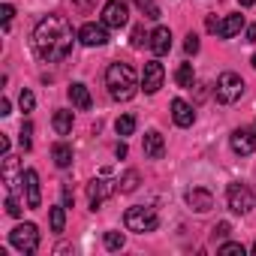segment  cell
I'll use <instances>...</instances> for the list:
<instances>
[{
  "instance_id": "cell-18",
  "label": "cell",
  "mask_w": 256,
  "mask_h": 256,
  "mask_svg": "<svg viewBox=\"0 0 256 256\" xmlns=\"http://www.w3.org/2000/svg\"><path fill=\"white\" fill-rule=\"evenodd\" d=\"M163 154H166V142H163V136L157 130H151L145 136V157L148 160H163Z\"/></svg>"
},
{
  "instance_id": "cell-4",
  "label": "cell",
  "mask_w": 256,
  "mask_h": 256,
  "mask_svg": "<svg viewBox=\"0 0 256 256\" xmlns=\"http://www.w3.org/2000/svg\"><path fill=\"white\" fill-rule=\"evenodd\" d=\"M214 96H217V102H223V106L238 102V100L244 96V78H241L238 72H223V76L217 78V84H214Z\"/></svg>"
},
{
  "instance_id": "cell-14",
  "label": "cell",
  "mask_w": 256,
  "mask_h": 256,
  "mask_svg": "<svg viewBox=\"0 0 256 256\" xmlns=\"http://www.w3.org/2000/svg\"><path fill=\"white\" fill-rule=\"evenodd\" d=\"M187 205H190L196 214H205V211L214 208V196H211V190H205V187H193V190L187 193Z\"/></svg>"
},
{
  "instance_id": "cell-34",
  "label": "cell",
  "mask_w": 256,
  "mask_h": 256,
  "mask_svg": "<svg viewBox=\"0 0 256 256\" xmlns=\"http://www.w3.org/2000/svg\"><path fill=\"white\" fill-rule=\"evenodd\" d=\"M184 52H187V54H196V52H199V36H196V34H190V36H187Z\"/></svg>"
},
{
  "instance_id": "cell-9",
  "label": "cell",
  "mask_w": 256,
  "mask_h": 256,
  "mask_svg": "<svg viewBox=\"0 0 256 256\" xmlns=\"http://www.w3.org/2000/svg\"><path fill=\"white\" fill-rule=\"evenodd\" d=\"M4 184L10 187V193H16L18 184H24V169H22V163H18L16 157H10V154H4Z\"/></svg>"
},
{
  "instance_id": "cell-13",
  "label": "cell",
  "mask_w": 256,
  "mask_h": 256,
  "mask_svg": "<svg viewBox=\"0 0 256 256\" xmlns=\"http://www.w3.org/2000/svg\"><path fill=\"white\" fill-rule=\"evenodd\" d=\"M24 193H28V208H40L42 205V190H40V172L36 169L24 172Z\"/></svg>"
},
{
  "instance_id": "cell-2",
  "label": "cell",
  "mask_w": 256,
  "mask_h": 256,
  "mask_svg": "<svg viewBox=\"0 0 256 256\" xmlns=\"http://www.w3.org/2000/svg\"><path fill=\"white\" fill-rule=\"evenodd\" d=\"M106 88H108L112 100H118V102L133 100L136 90H139L136 70H133L130 64H112V66L106 70Z\"/></svg>"
},
{
  "instance_id": "cell-6",
  "label": "cell",
  "mask_w": 256,
  "mask_h": 256,
  "mask_svg": "<svg viewBox=\"0 0 256 256\" xmlns=\"http://www.w3.org/2000/svg\"><path fill=\"white\" fill-rule=\"evenodd\" d=\"M10 241H12L16 250L34 253V250L40 247V229H36L34 223H22V226H16V229L10 232Z\"/></svg>"
},
{
  "instance_id": "cell-5",
  "label": "cell",
  "mask_w": 256,
  "mask_h": 256,
  "mask_svg": "<svg viewBox=\"0 0 256 256\" xmlns=\"http://www.w3.org/2000/svg\"><path fill=\"white\" fill-rule=\"evenodd\" d=\"M226 202L235 214H250L256 208V193L247 187V184H229L226 190Z\"/></svg>"
},
{
  "instance_id": "cell-3",
  "label": "cell",
  "mask_w": 256,
  "mask_h": 256,
  "mask_svg": "<svg viewBox=\"0 0 256 256\" xmlns=\"http://www.w3.org/2000/svg\"><path fill=\"white\" fill-rule=\"evenodd\" d=\"M124 223H126V229H130V232L145 235V232H154V229L160 226V217H157L154 208H148V205H136V208L126 211Z\"/></svg>"
},
{
  "instance_id": "cell-39",
  "label": "cell",
  "mask_w": 256,
  "mask_h": 256,
  "mask_svg": "<svg viewBox=\"0 0 256 256\" xmlns=\"http://www.w3.org/2000/svg\"><path fill=\"white\" fill-rule=\"evenodd\" d=\"M114 154H118V157H126V145H124V142H120V145H118V148H114Z\"/></svg>"
},
{
  "instance_id": "cell-16",
  "label": "cell",
  "mask_w": 256,
  "mask_h": 256,
  "mask_svg": "<svg viewBox=\"0 0 256 256\" xmlns=\"http://www.w3.org/2000/svg\"><path fill=\"white\" fill-rule=\"evenodd\" d=\"M151 52L157 54V58H163V54H169L172 52V30L169 28H157L154 34H151Z\"/></svg>"
},
{
  "instance_id": "cell-7",
  "label": "cell",
  "mask_w": 256,
  "mask_h": 256,
  "mask_svg": "<svg viewBox=\"0 0 256 256\" xmlns=\"http://www.w3.org/2000/svg\"><path fill=\"white\" fill-rule=\"evenodd\" d=\"M126 18H130V10H126L124 0H108L106 10H102V24H106V28L120 30V28L126 24Z\"/></svg>"
},
{
  "instance_id": "cell-11",
  "label": "cell",
  "mask_w": 256,
  "mask_h": 256,
  "mask_svg": "<svg viewBox=\"0 0 256 256\" xmlns=\"http://www.w3.org/2000/svg\"><path fill=\"white\" fill-rule=\"evenodd\" d=\"M78 40H82V46H88V48H100V46L108 42V30H106V24H84V28L78 30Z\"/></svg>"
},
{
  "instance_id": "cell-8",
  "label": "cell",
  "mask_w": 256,
  "mask_h": 256,
  "mask_svg": "<svg viewBox=\"0 0 256 256\" xmlns=\"http://www.w3.org/2000/svg\"><path fill=\"white\" fill-rule=\"evenodd\" d=\"M166 82V70L160 60H148L145 64V72H142V90L145 94H157Z\"/></svg>"
},
{
  "instance_id": "cell-30",
  "label": "cell",
  "mask_w": 256,
  "mask_h": 256,
  "mask_svg": "<svg viewBox=\"0 0 256 256\" xmlns=\"http://www.w3.org/2000/svg\"><path fill=\"white\" fill-rule=\"evenodd\" d=\"M18 106H22V112H34V106H36V96H34L30 90H22V96H18Z\"/></svg>"
},
{
  "instance_id": "cell-15",
  "label": "cell",
  "mask_w": 256,
  "mask_h": 256,
  "mask_svg": "<svg viewBox=\"0 0 256 256\" xmlns=\"http://www.w3.org/2000/svg\"><path fill=\"white\" fill-rule=\"evenodd\" d=\"M172 120L178 124V126H193V120H196V112H193V106L187 102V100H172Z\"/></svg>"
},
{
  "instance_id": "cell-38",
  "label": "cell",
  "mask_w": 256,
  "mask_h": 256,
  "mask_svg": "<svg viewBox=\"0 0 256 256\" xmlns=\"http://www.w3.org/2000/svg\"><path fill=\"white\" fill-rule=\"evenodd\" d=\"M76 6H78V10H84V12H88V10H90V0H76Z\"/></svg>"
},
{
  "instance_id": "cell-23",
  "label": "cell",
  "mask_w": 256,
  "mask_h": 256,
  "mask_svg": "<svg viewBox=\"0 0 256 256\" xmlns=\"http://www.w3.org/2000/svg\"><path fill=\"white\" fill-rule=\"evenodd\" d=\"M114 130H118V136H133V133H136V118H133V114H124V118H118Z\"/></svg>"
},
{
  "instance_id": "cell-19",
  "label": "cell",
  "mask_w": 256,
  "mask_h": 256,
  "mask_svg": "<svg viewBox=\"0 0 256 256\" xmlns=\"http://www.w3.org/2000/svg\"><path fill=\"white\" fill-rule=\"evenodd\" d=\"M70 100H72V106H76V108H82V112H88V108L94 106V100H90V90H88L82 82L70 84Z\"/></svg>"
},
{
  "instance_id": "cell-17",
  "label": "cell",
  "mask_w": 256,
  "mask_h": 256,
  "mask_svg": "<svg viewBox=\"0 0 256 256\" xmlns=\"http://www.w3.org/2000/svg\"><path fill=\"white\" fill-rule=\"evenodd\" d=\"M244 30V16H226L223 22H217V36L220 40H232Z\"/></svg>"
},
{
  "instance_id": "cell-25",
  "label": "cell",
  "mask_w": 256,
  "mask_h": 256,
  "mask_svg": "<svg viewBox=\"0 0 256 256\" xmlns=\"http://www.w3.org/2000/svg\"><path fill=\"white\" fill-rule=\"evenodd\" d=\"M64 226H66V211H64V205H54L52 208V232H64Z\"/></svg>"
},
{
  "instance_id": "cell-36",
  "label": "cell",
  "mask_w": 256,
  "mask_h": 256,
  "mask_svg": "<svg viewBox=\"0 0 256 256\" xmlns=\"http://www.w3.org/2000/svg\"><path fill=\"white\" fill-rule=\"evenodd\" d=\"M10 108H12V106H10V100L4 96V100H0V114H4V118H6V114H10Z\"/></svg>"
},
{
  "instance_id": "cell-43",
  "label": "cell",
  "mask_w": 256,
  "mask_h": 256,
  "mask_svg": "<svg viewBox=\"0 0 256 256\" xmlns=\"http://www.w3.org/2000/svg\"><path fill=\"white\" fill-rule=\"evenodd\" d=\"M253 130H256V126H253Z\"/></svg>"
},
{
  "instance_id": "cell-24",
  "label": "cell",
  "mask_w": 256,
  "mask_h": 256,
  "mask_svg": "<svg viewBox=\"0 0 256 256\" xmlns=\"http://www.w3.org/2000/svg\"><path fill=\"white\" fill-rule=\"evenodd\" d=\"M136 187H139V172H136V169H130V172L118 181V190H120V193H133Z\"/></svg>"
},
{
  "instance_id": "cell-26",
  "label": "cell",
  "mask_w": 256,
  "mask_h": 256,
  "mask_svg": "<svg viewBox=\"0 0 256 256\" xmlns=\"http://www.w3.org/2000/svg\"><path fill=\"white\" fill-rule=\"evenodd\" d=\"M18 142H22V148H24V151H30V148H34V124H30V120H24V124H22V136H18Z\"/></svg>"
},
{
  "instance_id": "cell-1",
  "label": "cell",
  "mask_w": 256,
  "mask_h": 256,
  "mask_svg": "<svg viewBox=\"0 0 256 256\" xmlns=\"http://www.w3.org/2000/svg\"><path fill=\"white\" fill-rule=\"evenodd\" d=\"M34 48H36L40 60H46V64L64 60L72 52V28H70V22L60 18V16L42 18L36 24V30H34Z\"/></svg>"
},
{
  "instance_id": "cell-42",
  "label": "cell",
  "mask_w": 256,
  "mask_h": 256,
  "mask_svg": "<svg viewBox=\"0 0 256 256\" xmlns=\"http://www.w3.org/2000/svg\"><path fill=\"white\" fill-rule=\"evenodd\" d=\"M253 253H256V244H253Z\"/></svg>"
},
{
  "instance_id": "cell-21",
  "label": "cell",
  "mask_w": 256,
  "mask_h": 256,
  "mask_svg": "<svg viewBox=\"0 0 256 256\" xmlns=\"http://www.w3.org/2000/svg\"><path fill=\"white\" fill-rule=\"evenodd\" d=\"M52 157H54V163H58L60 169H70V166H72V148L64 145V142H58V145L52 148Z\"/></svg>"
},
{
  "instance_id": "cell-28",
  "label": "cell",
  "mask_w": 256,
  "mask_h": 256,
  "mask_svg": "<svg viewBox=\"0 0 256 256\" xmlns=\"http://www.w3.org/2000/svg\"><path fill=\"white\" fill-rule=\"evenodd\" d=\"M124 244H126L124 232H106V247H108V250H120Z\"/></svg>"
},
{
  "instance_id": "cell-37",
  "label": "cell",
  "mask_w": 256,
  "mask_h": 256,
  "mask_svg": "<svg viewBox=\"0 0 256 256\" xmlns=\"http://www.w3.org/2000/svg\"><path fill=\"white\" fill-rule=\"evenodd\" d=\"M247 42H256V24L247 28Z\"/></svg>"
},
{
  "instance_id": "cell-41",
  "label": "cell",
  "mask_w": 256,
  "mask_h": 256,
  "mask_svg": "<svg viewBox=\"0 0 256 256\" xmlns=\"http://www.w3.org/2000/svg\"><path fill=\"white\" fill-rule=\"evenodd\" d=\"M253 70H256V54H253Z\"/></svg>"
},
{
  "instance_id": "cell-12",
  "label": "cell",
  "mask_w": 256,
  "mask_h": 256,
  "mask_svg": "<svg viewBox=\"0 0 256 256\" xmlns=\"http://www.w3.org/2000/svg\"><path fill=\"white\" fill-rule=\"evenodd\" d=\"M232 151L235 154H241V157H247V154H253L256 151V133L253 130H244V126H241V130H235L232 133Z\"/></svg>"
},
{
  "instance_id": "cell-10",
  "label": "cell",
  "mask_w": 256,
  "mask_h": 256,
  "mask_svg": "<svg viewBox=\"0 0 256 256\" xmlns=\"http://www.w3.org/2000/svg\"><path fill=\"white\" fill-rule=\"evenodd\" d=\"M114 190H118V184H112V181H106V178L90 181V184H88V199H90V208L96 211V208H100V205H102V202L114 193Z\"/></svg>"
},
{
  "instance_id": "cell-32",
  "label": "cell",
  "mask_w": 256,
  "mask_h": 256,
  "mask_svg": "<svg viewBox=\"0 0 256 256\" xmlns=\"http://www.w3.org/2000/svg\"><path fill=\"white\" fill-rule=\"evenodd\" d=\"M145 42H151V36L145 34V28H136L133 30V48H142Z\"/></svg>"
},
{
  "instance_id": "cell-29",
  "label": "cell",
  "mask_w": 256,
  "mask_h": 256,
  "mask_svg": "<svg viewBox=\"0 0 256 256\" xmlns=\"http://www.w3.org/2000/svg\"><path fill=\"white\" fill-rule=\"evenodd\" d=\"M136 6L145 12V18H160V10H157L154 0H136Z\"/></svg>"
},
{
  "instance_id": "cell-33",
  "label": "cell",
  "mask_w": 256,
  "mask_h": 256,
  "mask_svg": "<svg viewBox=\"0 0 256 256\" xmlns=\"http://www.w3.org/2000/svg\"><path fill=\"white\" fill-rule=\"evenodd\" d=\"M6 214H12V217L22 214V202L16 199V193H10V199H6Z\"/></svg>"
},
{
  "instance_id": "cell-35",
  "label": "cell",
  "mask_w": 256,
  "mask_h": 256,
  "mask_svg": "<svg viewBox=\"0 0 256 256\" xmlns=\"http://www.w3.org/2000/svg\"><path fill=\"white\" fill-rule=\"evenodd\" d=\"M229 232H232V226H229V223H217V226H214V238H226Z\"/></svg>"
},
{
  "instance_id": "cell-20",
  "label": "cell",
  "mask_w": 256,
  "mask_h": 256,
  "mask_svg": "<svg viewBox=\"0 0 256 256\" xmlns=\"http://www.w3.org/2000/svg\"><path fill=\"white\" fill-rule=\"evenodd\" d=\"M54 133L58 136H70L72 133V112H54Z\"/></svg>"
},
{
  "instance_id": "cell-40",
  "label": "cell",
  "mask_w": 256,
  "mask_h": 256,
  "mask_svg": "<svg viewBox=\"0 0 256 256\" xmlns=\"http://www.w3.org/2000/svg\"><path fill=\"white\" fill-rule=\"evenodd\" d=\"M241 6H256V0H238Z\"/></svg>"
},
{
  "instance_id": "cell-27",
  "label": "cell",
  "mask_w": 256,
  "mask_h": 256,
  "mask_svg": "<svg viewBox=\"0 0 256 256\" xmlns=\"http://www.w3.org/2000/svg\"><path fill=\"white\" fill-rule=\"evenodd\" d=\"M244 253H247V247L238 244V241H226V244L220 247V256H244Z\"/></svg>"
},
{
  "instance_id": "cell-22",
  "label": "cell",
  "mask_w": 256,
  "mask_h": 256,
  "mask_svg": "<svg viewBox=\"0 0 256 256\" xmlns=\"http://www.w3.org/2000/svg\"><path fill=\"white\" fill-rule=\"evenodd\" d=\"M175 82H178V88H193V82H196L193 64H181V66H178V72H175Z\"/></svg>"
},
{
  "instance_id": "cell-31",
  "label": "cell",
  "mask_w": 256,
  "mask_h": 256,
  "mask_svg": "<svg viewBox=\"0 0 256 256\" xmlns=\"http://www.w3.org/2000/svg\"><path fill=\"white\" fill-rule=\"evenodd\" d=\"M12 16H16V6H12V4H4V10H0V22H4V30H10Z\"/></svg>"
}]
</instances>
